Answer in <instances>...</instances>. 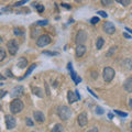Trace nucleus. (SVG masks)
I'll return each instance as SVG.
<instances>
[{
  "mask_svg": "<svg viewBox=\"0 0 132 132\" xmlns=\"http://www.w3.org/2000/svg\"><path fill=\"white\" fill-rule=\"evenodd\" d=\"M117 1L119 3H121L122 6H128V5H130V3H131L130 0H117Z\"/></svg>",
  "mask_w": 132,
  "mask_h": 132,
  "instance_id": "nucleus-24",
  "label": "nucleus"
},
{
  "mask_svg": "<svg viewBox=\"0 0 132 132\" xmlns=\"http://www.w3.org/2000/svg\"><path fill=\"white\" fill-rule=\"evenodd\" d=\"M110 48H111V50L108 52V54H107L108 56H110V55H111V53H112V52H116V50H117V46H112V47H110Z\"/></svg>",
  "mask_w": 132,
  "mask_h": 132,
  "instance_id": "nucleus-34",
  "label": "nucleus"
},
{
  "mask_svg": "<svg viewBox=\"0 0 132 132\" xmlns=\"http://www.w3.org/2000/svg\"><path fill=\"white\" fill-rule=\"evenodd\" d=\"M104 112H105V111L102 110L101 107H96V113H98V114H104Z\"/></svg>",
  "mask_w": 132,
  "mask_h": 132,
  "instance_id": "nucleus-29",
  "label": "nucleus"
},
{
  "mask_svg": "<svg viewBox=\"0 0 132 132\" xmlns=\"http://www.w3.org/2000/svg\"><path fill=\"white\" fill-rule=\"evenodd\" d=\"M123 88H125L126 92L128 93H132V77L127 78L123 82Z\"/></svg>",
  "mask_w": 132,
  "mask_h": 132,
  "instance_id": "nucleus-13",
  "label": "nucleus"
},
{
  "mask_svg": "<svg viewBox=\"0 0 132 132\" xmlns=\"http://www.w3.org/2000/svg\"><path fill=\"white\" fill-rule=\"evenodd\" d=\"M23 107H24L23 102L20 100L19 98H15V99H13V100L11 101V104H10V111L13 114L19 113V112H21V111L23 110Z\"/></svg>",
  "mask_w": 132,
  "mask_h": 132,
  "instance_id": "nucleus-2",
  "label": "nucleus"
},
{
  "mask_svg": "<svg viewBox=\"0 0 132 132\" xmlns=\"http://www.w3.org/2000/svg\"><path fill=\"white\" fill-rule=\"evenodd\" d=\"M86 40H87V33L82 30L78 31V33L76 34V40H75L77 45H84Z\"/></svg>",
  "mask_w": 132,
  "mask_h": 132,
  "instance_id": "nucleus-6",
  "label": "nucleus"
},
{
  "mask_svg": "<svg viewBox=\"0 0 132 132\" xmlns=\"http://www.w3.org/2000/svg\"><path fill=\"white\" fill-rule=\"evenodd\" d=\"M130 128H131V130H132V122L130 123Z\"/></svg>",
  "mask_w": 132,
  "mask_h": 132,
  "instance_id": "nucleus-43",
  "label": "nucleus"
},
{
  "mask_svg": "<svg viewBox=\"0 0 132 132\" xmlns=\"http://www.w3.org/2000/svg\"><path fill=\"white\" fill-rule=\"evenodd\" d=\"M61 6H62V7H64V8H67V9H69V8H71L69 6H67V3H62Z\"/></svg>",
  "mask_w": 132,
  "mask_h": 132,
  "instance_id": "nucleus-38",
  "label": "nucleus"
},
{
  "mask_svg": "<svg viewBox=\"0 0 132 132\" xmlns=\"http://www.w3.org/2000/svg\"><path fill=\"white\" fill-rule=\"evenodd\" d=\"M33 7H35L36 10H38L40 13H42V12L44 11V6H42V5H39V3H33Z\"/></svg>",
  "mask_w": 132,
  "mask_h": 132,
  "instance_id": "nucleus-21",
  "label": "nucleus"
},
{
  "mask_svg": "<svg viewBox=\"0 0 132 132\" xmlns=\"http://www.w3.org/2000/svg\"><path fill=\"white\" fill-rule=\"evenodd\" d=\"M3 79H5V76H2L1 74H0V80H3Z\"/></svg>",
  "mask_w": 132,
  "mask_h": 132,
  "instance_id": "nucleus-41",
  "label": "nucleus"
},
{
  "mask_svg": "<svg viewBox=\"0 0 132 132\" xmlns=\"http://www.w3.org/2000/svg\"><path fill=\"white\" fill-rule=\"evenodd\" d=\"M102 28H104V31L107 33V34H113V33L116 32L114 24L112 22H110V21H106L104 23V26H102Z\"/></svg>",
  "mask_w": 132,
  "mask_h": 132,
  "instance_id": "nucleus-8",
  "label": "nucleus"
},
{
  "mask_svg": "<svg viewBox=\"0 0 132 132\" xmlns=\"http://www.w3.org/2000/svg\"><path fill=\"white\" fill-rule=\"evenodd\" d=\"M57 114L63 121H66L72 117V109L67 106H60L57 108Z\"/></svg>",
  "mask_w": 132,
  "mask_h": 132,
  "instance_id": "nucleus-1",
  "label": "nucleus"
},
{
  "mask_svg": "<svg viewBox=\"0 0 132 132\" xmlns=\"http://www.w3.org/2000/svg\"><path fill=\"white\" fill-rule=\"evenodd\" d=\"M39 32H40L39 29H35V30H33V31H32V34H31V36H32V38H34L35 35H38V34H39Z\"/></svg>",
  "mask_w": 132,
  "mask_h": 132,
  "instance_id": "nucleus-30",
  "label": "nucleus"
},
{
  "mask_svg": "<svg viewBox=\"0 0 132 132\" xmlns=\"http://www.w3.org/2000/svg\"><path fill=\"white\" fill-rule=\"evenodd\" d=\"M6 57V51L2 47H0V62H2Z\"/></svg>",
  "mask_w": 132,
  "mask_h": 132,
  "instance_id": "nucleus-22",
  "label": "nucleus"
},
{
  "mask_svg": "<svg viewBox=\"0 0 132 132\" xmlns=\"http://www.w3.org/2000/svg\"><path fill=\"white\" fill-rule=\"evenodd\" d=\"M114 113L119 114L120 117H127V116H128V113H127V112H121V111H119V110H114Z\"/></svg>",
  "mask_w": 132,
  "mask_h": 132,
  "instance_id": "nucleus-28",
  "label": "nucleus"
},
{
  "mask_svg": "<svg viewBox=\"0 0 132 132\" xmlns=\"http://www.w3.org/2000/svg\"><path fill=\"white\" fill-rule=\"evenodd\" d=\"M13 32H14V34L15 35H22L23 34V31H22V29H20V28H15L14 30H13Z\"/></svg>",
  "mask_w": 132,
  "mask_h": 132,
  "instance_id": "nucleus-23",
  "label": "nucleus"
},
{
  "mask_svg": "<svg viewBox=\"0 0 132 132\" xmlns=\"http://www.w3.org/2000/svg\"><path fill=\"white\" fill-rule=\"evenodd\" d=\"M52 132H65L64 126H62L61 123H56L54 126V128L52 129Z\"/></svg>",
  "mask_w": 132,
  "mask_h": 132,
  "instance_id": "nucleus-16",
  "label": "nucleus"
},
{
  "mask_svg": "<svg viewBox=\"0 0 132 132\" xmlns=\"http://www.w3.org/2000/svg\"><path fill=\"white\" fill-rule=\"evenodd\" d=\"M23 87H22V86H15V87L13 88V89H12L11 90V96L12 97H14V99L15 98H18V97H20V96H21V95L23 94Z\"/></svg>",
  "mask_w": 132,
  "mask_h": 132,
  "instance_id": "nucleus-10",
  "label": "nucleus"
},
{
  "mask_svg": "<svg viewBox=\"0 0 132 132\" xmlns=\"http://www.w3.org/2000/svg\"><path fill=\"white\" fill-rule=\"evenodd\" d=\"M36 68V64H32L31 66H30V67H29L28 68V71H27V73L26 74H24V76H23V78H26V77H28V76H30V74L33 72V71H34V69Z\"/></svg>",
  "mask_w": 132,
  "mask_h": 132,
  "instance_id": "nucleus-18",
  "label": "nucleus"
},
{
  "mask_svg": "<svg viewBox=\"0 0 132 132\" xmlns=\"http://www.w3.org/2000/svg\"><path fill=\"white\" fill-rule=\"evenodd\" d=\"M67 99H68V102L69 104H74V102H76L78 99H80V96L79 94H78V92L76 90V92H69L67 93Z\"/></svg>",
  "mask_w": 132,
  "mask_h": 132,
  "instance_id": "nucleus-9",
  "label": "nucleus"
},
{
  "mask_svg": "<svg viewBox=\"0 0 132 132\" xmlns=\"http://www.w3.org/2000/svg\"><path fill=\"white\" fill-rule=\"evenodd\" d=\"M39 26H46L47 24V20H41V21H38Z\"/></svg>",
  "mask_w": 132,
  "mask_h": 132,
  "instance_id": "nucleus-31",
  "label": "nucleus"
},
{
  "mask_svg": "<svg viewBox=\"0 0 132 132\" xmlns=\"http://www.w3.org/2000/svg\"><path fill=\"white\" fill-rule=\"evenodd\" d=\"M51 43V38L47 34H42L39 36V39L36 40V45L39 47H45Z\"/></svg>",
  "mask_w": 132,
  "mask_h": 132,
  "instance_id": "nucleus-3",
  "label": "nucleus"
},
{
  "mask_svg": "<svg viewBox=\"0 0 132 132\" xmlns=\"http://www.w3.org/2000/svg\"><path fill=\"white\" fill-rule=\"evenodd\" d=\"M33 117H34L35 121H38L40 123L45 121V116H44V113L42 112V111H39V110L34 111V112H33Z\"/></svg>",
  "mask_w": 132,
  "mask_h": 132,
  "instance_id": "nucleus-12",
  "label": "nucleus"
},
{
  "mask_svg": "<svg viewBox=\"0 0 132 132\" xmlns=\"http://www.w3.org/2000/svg\"><path fill=\"white\" fill-rule=\"evenodd\" d=\"M97 13H98L99 15L104 16V18H107V16H108V14H107V13H106V12H105V11H98V12H97Z\"/></svg>",
  "mask_w": 132,
  "mask_h": 132,
  "instance_id": "nucleus-32",
  "label": "nucleus"
},
{
  "mask_svg": "<svg viewBox=\"0 0 132 132\" xmlns=\"http://www.w3.org/2000/svg\"><path fill=\"white\" fill-rule=\"evenodd\" d=\"M24 3H27V1H19V2H15L13 6H14V7H20V6L24 5Z\"/></svg>",
  "mask_w": 132,
  "mask_h": 132,
  "instance_id": "nucleus-33",
  "label": "nucleus"
},
{
  "mask_svg": "<svg viewBox=\"0 0 132 132\" xmlns=\"http://www.w3.org/2000/svg\"><path fill=\"white\" fill-rule=\"evenodd\" d=\"M7 47H8V51H9V53H10L11 55H15L16 52H18V50H19V43H18V41L14 40V39L10 40L9 42L7 43Z\"/></svg>",
  "mask_w": 132,
  "mask_h": 132,
  "instance_id": "nucleus-4",
  "label": "nucleus"
},
{
  "mask_svg": "<svg viewBox=\"0 0 132 132\" xmlns=\"http://www.w3.org/2000/svg\"><path fill=\"white\" fill-rule=\"evenodd\" d=\"M71 76H72V79L75 81L76 84H79V82L81 81V78H80V77H78V76H77V74L74 72V71H71Z\"/></svg>",
  "mask_w": 132,
  "mask_h": 132,
  "instance_id": "nucleus-17",
  "label": "nucleus"
},
{
  "mask_svg": "<svg viewBox=\"0 0 132 132\" xmlns=\"http://www.w3.org/2000/svg\"><path fill=\"white\" fill-rule=\"evenodd\" d=\"M16 125V120L13 116H10V114H7L6 116V126H7V129H13Z\"/></svg>",
  "mask_w": 132,
  "mask_h": 132,
  "instance_id": "nucleus-7",
  "label": "nucleus"
},
{
  "mask_svg": "<svg viewBox=\"0 0 132 132\" xmlns=\"http://www.w3.org/2000/svg\"><path fill=\"white\" fill-rule=\"evenodd\" d=\"M123 36H125V38H128V39L130 38V35H129V34H127V33H123Z\"/></svg>",
  "mask_w": 132,
  "mask_h": 132,
  "instance_id": "nucleus-39",
  "label": "nucleus"
},
{
  "mask_svg": "<svg viewBox=\"0 0 132 132\" xmlns=\"http://www.w3.org/2000/svg\"><path fill=\"white\" fill-rule=\"evenodd\" d=\"M86 53V46L85 45H77L76 47V55L77 57H81Z\"/></svg>",
  "mask_w": 132,
  "mask_h": 132,
  "instance_id": "nucleus-14",
  "label": "nucleus"
},
{
  "mask_svg": "<svg viewBox=\"0 0 132 132\" xmlns=\"http://www.w3.org/2000/svg\"><path fill=\"white\" fill-rule=\"evenodd\" d=\"M87 132H99V131H98V128H97V127H94V128H92L90 130H88Z\"/></svg>",
  "mask_w": 132,
  "mask_h": 132,
  "instance_id": "nucleus-35",
  "label": "nucleus"
},
{
  "mask_svg": "<svg viewBox=\"0 0 132 132\" xmlns=\"http://www.w3.org/2000/svg\"><path fill=\"white\" fill-rule=\"evenodd\" d=\"M104 43H105L104 39H102V38H98L97 39V42H96V48L97 50H100L102 47V45H104Z\"/></svg>",
  "mask_w": 132,
  "mask_h": 132,
  "instance_id": "nucleus-19",
  "label": "nucleus"
},
{
  "mask_svg": "<svg viewBox=\"0 0 132 132\" xmlns=\"http://www.w3.org/2000/svg\"><path fill=\"white\" fill-rule=\"evenodd\" d=\"M101 3L104 6H109V5H112L113 1H111V0H101Z\"/></svg>",
  "mask_w": 132,
  "mask_h": 132,
  "instance_id": "nucleus-27",
  "label": "nucleus"
},
{
  "mask_svg": "<svg viewBox=\"0 0 132 132\" xmlns=\"http://www.w3.org/2000/svg\"><path fill=\"white\" fill-rule=\"evenodd\" d=\"M126 30H127V31H129V32H130V33H131V34H132V31H131V30H130V29H128V28H127V29H126Z\"/></svg>",
  "mask_w": 132,
  "mask_h": 132,
  "instance_id": "nucleus-42",
  "label": "nucleus"
},
{
  "mask_svg": "<svg viewBox=\"0 0 132 132\" xmlns=\"http://www.w3.org/2000/svg\"><path fill=\"white\" fill-rule=\"evenodd\" d=\"M114 69L111 67H106L104 68V72H102V76H104V79L106 82H110L113 79L114 77Z\"/></svg>",
  "mask_w": 132,
  "mask_h": 132,
  "instance_id": "nucleus-5",
  "label": "nucleus"
},
{
  "mask_svg": "<svg viewBox=\"0 0 132 132\" xmlns=\"http://www.w3.org/2000/svg\"><path fill=\"white\" fill-rule=\"evenodd\" d=\"M33 94L36 95V96H39V97H43V94H42V89L39 88V87H35V88H33Z\"/></svg>",
  "mask_w": 132,
  "mask_h": 132,
  "instance_id": "nucleus-20",
  "label": "nucleus"
},
{
  "mask_svg": "<svg viewBox=\"0 0 132 132\" xmlns=\"http://www.w3.org/2000/svg\"><path fill=\"white\" fill-rule=\"evenodd\" d=\"M77 122H78V125H79L80 127H85L86 125H87V122H88L87 114H86L85 112L80 113V114L77 117Z\"/></svg>",
  "mask_w": 132,
  "mask_h": 132,
  "instance_id": "nucleus-11",
  "label": "nucleus"
},
{
  "mask_svg": "<svg viewBox=\"0 0 132 132\" xmlns=\"http://www.w3.org/2000/svg\"><path fill=\"white\" fill-rule=\"evenodd\" d=\"M99 22V18L98 16H93L92 19H90V23L92 24H97Z\"/></svg>",
  "mask_w": 132,
  "mask_h": 132,
  "instance_id": "nucleus-25",
  "label": "nucleus"
},
{
  "mask_svg": "<svg viewBox=\"0 0 132 132\" xmlns=\"http://www.w3.org/2000/svg\"><path fill=\"white\" fill-rule=\"evenodd\" d=\"M16 65L19 66V68H26L28 66V60L26 59V57H20V59L18 60Z\"/></svg>",
  "mask_w": 132,
  "mask_h": 132,
  "instance_id": "nucleus-15",
  "label": "nucleus"
},
{
  "mask_svg": "<svg viewBox=\"0 0 132 132\" xmlns=\"http://www.w3.org/2000/svg\"><path fill=\"white\" fill-rule=\"evenodd\" d=\"M43 54H47V55H57L56 52H43Z\"/></svg>",
  "mask_w": 132,
  "mask_h": 132,
  "instance_id": "nucleus-36",
  "label": "nucleus"
},
{
  "mask_svg": "<svg viewBox=\"0 0 132 132\" xmlns=\"http://www.w3.org/2000/svg\"><path fill=\"white\" fill-rule=\"evenodd\" d=\"M129 107H130V108H132V98L130 99V101H129Z\"/></svg>",
  "mask_w": 132,
  "mask_h": 132,
  "instance_id": "nucleus-40",
  "label": "nucleus"
},
{
  "mask_svg": "<svg viewBox=\"0 0 132 132\" xmlns=\"http://www.w3.org/2000/svg\"><path fill=\"white\" fill-rule=\"evenodd\" d=\"M26 123H27V126H29V127H32L33 125H34V122L32 121L31 118H26Z\"/></svg>",
  "mask_w": 132,
  "mask_h": 132,
  "instance_id": "nucleus-26",
  "label": "nucleus"
},
{
  "mask_svg": "<svg viewBox=\"0 0 132 132\" xmlns=\"http://www.w3.org/2000/svg\"><path fill=\"white\" fill-rule=\"evenodd\" d=\"M6 94H7L6 90H0V98H2V97L6 95Z\"/></svg>",
  "mask_w": 132,
  "mask_h": 132,
  "instance_id": "nucleus-37",
  "label": "nucleus"
}]
</instances>
